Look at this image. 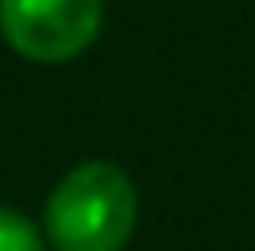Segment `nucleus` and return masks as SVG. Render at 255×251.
<instances>
[{
  "mask_svg": "<svg viewBox=\"0 0 255 251\" xmlns=\"http://www.w3.org/2000/svg\"><path fill=\"white\" fill-rule=\"evenodd\" d=\"M138 226V188L126 167L84 159L59 176L42 205V235L55 251H122Z\"/></svg>",
  "mask_w": 255,
  "mask_h": 251,
  "instance_id": "obj_1",
  "label": "nucleus"
},
{
  "mask_svg": "<svg viewBox=\"0 0 255 251\" xmlns=\"http://www.w3.org/2000/svg\"><path fill=\"white\" fill-rule=\"evenodd\" d=\"M105 29V0H0V38L29 63H71Z\"/></svg>",
  "mask_w": 255,
  "mask_h": 251,
  "instance_id": "obj_2",
  "label": "nucleus"
},
{
  "mask_svg": "<svg viewBox=\"0 0 255 251\" xmlns=\"http://www.w3.org/2000/svg\"><path fill=\"white\" fill-rule=\"evenodd\" d=\"M0 251H46V235L21 209L0 205Z\"/></svg>",
  "mask_w": 255,
  "mask_h": 251,
  "instance_id": "obj_3",
  "label": "nucleus"
}]
</instances>
